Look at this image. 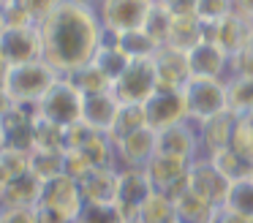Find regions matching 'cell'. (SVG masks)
Here are the masks:
<instances>
[{
  "label": "cell",
  "instance_id": "3",
  "mask_svg": "<svg viewBox=\"0 0 253 223\" xmlns=\"http://www.w3.org/2000/svg\"><path fill=\"white\" fill-rule=\"evenodd\" d=\"M185 103H188V120L191 123H204L210 117L229 112V90L226 79H204V76H191L185 87Z\"/></svg>",
  "mask_w": 253,
  "mask_h": 223
},
{
  "label": "cell",
  "instance_id": "11",
  "mask_svg": "<svg viewBox=\"0 0 253 223\" xmlns=\"http://www.w3.org/2000/svg\"><path fill=\"white\" fill-rule=\"evenodd\" d=\"M0 54L11 65L44 60L39 25H8L0 36Z\"/></svg>",
  "mask_w": 253,
  "mask_h": 223
},
{
  "label": "cell",
  "instance_id": "41",
  "mask_svg": "<svg viewBox=\"0 0 253 223\" xmlns=\"http://www.w3.org/2000/svg\"><path fill=\"white\" fill-rule=\"evenodd\" d=\"M158 3H164L174 16H182V14H196L199 0H158Z\"/></svg>",
  "mask_w": 253,
  "mask_h": 223
},
{
  "label": "cell",
  "instance_id": "30",
  "mask_svg": "<svg viewBox=\"0 0 253 223\" xmlns=\"http://www.w3.org/2000/svg\"><path fill=\"white\" fill-rule=\"evenodd\" d=\"M226 90H229V112H253V76H226Z\"/></svg>",
  "mask_w": 253,
  "mask_h": 223
},
{
  "label": "cell",
  "instance_id": "13",
  "mask_svg": "<svg viewBox=\"0 0 253 223\" xmlns=\"http://www.w3.org/2000/svg\"><path fill=\"white\" fill-rule=\"evenodd\" d=\"M188 54V68L191 76H204V79H226L229 76V60L231 54L223 46H218L215 41L204 38Z\"/></svg>",
  "mask_w": 253,
  "mask_h": 223
},
{
  "label": "cell",
  "instance_id": "39",
  "mask_svg": "<svg viewBox=\"0 0 253 223\" xmlns=\"http://www.w3.org/2000/svg\"><path fill=\"white\" fill-rule=\"evenodd\" d=\"M0 223H39L36 207H3Z\"/></svg>",
  "mask_w": 253,
  "mask_h": 223
},
{
  "label": "cell",
  "instance_id": "9",
  "mask_svg": "<svg viewBox=\"0 0 253 223\" xmlns=\"http://www.w3.org/2000/svg\"><path fill=\"white\" fill-rule=\"evenodd\" d=\"M112 141H115V163L120 169H144L158 152V131H153L150 125L123 134Z\"/></svg>",
  "mask_w": 253,
  "mask_h": 223
},
{
  "label": "cell",
  "instance_id": "45",
  "mask_svg": "<svg viewBox=\"0 0 253 223\" xmlns=\"http://www.w3.org/2000/svg\"><path fill=\"white\" fill-rule=\"evenodd\" d=\"M6 27H8V19H6V14H3V8H0V36H3Z\"/></svg>",
  "mask_w": 253,
  "mask_h": 223
},
{
  "label": "cell",
  "instance_id": "29",
  "mask_svg": "<svg viewBox=\"0 0 253 223\" xmlns=\"http://www.w3.org/2000/svg\"><path fill=\"white\" fill-rule=\"evenodd\" d=\"M30 172L39 179H52L66 174V150H33L30 152Z\"/></svg>",
  "mask_w": 253,
  "mask_h": 223
},
{
  "label": "cell",
  "instance_id": "1",
  "mask_svg": "<svg viewBox=\"0 0 253 223\" xmlns=\"http://www.w3.org/2000/svg\"><path fill=\"white\" fill-rule=\"evenodd\" d=\"M44 60L57 68L60 76L93 63L98 46L104 44V25L93 5L77 0H60L49 16L39 25Z\"/></svg>",
  "mask_w": 253,
  "mask_h": 223
},
{
  "label": "cell",
  "instance_id": "50",
  "mask_svg": "<svg viewBox=\"0 0 253 223\" xmlns=\"http://www.w3.org/2000/svg\"><path fill=\"white\" fill-rule=\"evenodd\" d=\"M174 223H188V221H182V218H177V221Z\"/></svg>",
  "mask_w": 253,
  "mask_h": 223
},
{
  "label": "cell",
  "instance_id": "36",
  "mask_svg": "<svg viewBox=\"0 0 253 223\" xmlns=\"http://www.w3.org/2000/svg\"><path fill=\"white\" fill-rule=\"evenodd\" d=\"M229 14H234V3L231 0H199L196 3V16L207 27L220 22V19H226Z\"/></svg>",
  "mask_w": 253,
  "mask_h": 223
},
{
  "label": "cell",
  "instance_id": "42",
  "mask_svg": "<svg viewBox=\"0 0 253 223\" xmlns=\"http://www.w3.org/2000/svg\"><path fill=\"white\" fill-rule=\"evenodd\" d=\"M14 106H17V103H14V98L6 92V87H0V117H6Z\"/></svg>",
  "mask_w": 253,
  "mask_h": 223
},
{
  "label": "cell",
  "instance_id": "14",
  "mask_svg": "<svg viewBox=\"0 0 253 223\" xmlns=\"http://www.w3.org/2000/svg\"><path fill=\"white\" fill-rule=\"evenodd\" d=\"M123 103L112 90H98V92H82V123L90 125L93 131L109 134L117 123Z\"/></svg>",
  "mask_w": 253,
  "mask_h": 223
},
{
  "label": "cell",
  "instance_id": "26",
  "mask_svg": "<svg viewBox=\"0 0 253 223\" xmlns=\"http://www.w3.org/2000/svg\"><path fill=\"white\" fill-rule=\"evenodd\" d=\"M210 161L226 174V179H240V177H251L253 174V161L248 155H242L240 150H234L231 144L218 150L215 155H210Z\"/></svg>",
  "mask_w": 253,
  "mask_h": 223
},
{
  "label": "cell",
  "instance_id": "19",
  "mask_svg": "<svg viewBox=\"0 0 253 223\" xmlns=\"http://www.w3.org/2000/svg\"><path fill=\"white\" fill-rule=\"evenodd\" d=\"M204 27H207V25H204ZM207 38H210V41H215L218 46H223L229 54H234V52H240V49L253 38L251 19L234 11V14H229L226 19L210 25L207 27Z\"/></svg>",
  "mask_w": 253,
  "mask_h": 223
},
{
  "label": "cell",
  "instance_id": "5",
  "mask_svg": "<svg viewBox=\"0 0 253 223\" xmlns=\"http://www.w3.org/2000/svg\"><path fill=\"white\" fill-rule=\"evenodd\" d=\"M155 90H158V74H155L153 57L131 60L128 68L112 82V92L117 95L120 103H136V106H142Z\"/></svg>",
  "mask_w": 253,
  "mask_h": 223
},
{
  "label": "cell",
  "instance_id": "21",
  "mask_svg": "<svg viewBox=\"0 0 253 223\" xmlns=\"http://www.w3.org/2000/svg\"><path fill=\"white\" fill-rule=\"evenodd\" d=\"M41 185H44V179H39L33 172L6 179L3 190H0V210L3 207H36L41 196Z\"/></svg>",
  "mask_w": 253,
  "mask_h": 223
},
{
  "label": "cell",
  "instance_id": "15",
  "mask_svg": "<svg viewBox=\"0 0 253 223\" xmlns=\"http://www.w3.org/2000/svg\"><path fill=\"white\" fill-rule=\"evenodd\" d=\"M153 193V185L147 179L144 169H120V182H117V210L123 212V218H136L139 207L144 204V199Z\"/></svg>",
  "mask_w": 253,
  "mask_h": 223
},
{
  "label": "cell",
  "instance_id": "17",
  "mask_svg": "<svg viewBox=\"0 0 253 223\" xmlns=\"http://www.w3.org/2000/svg\"><path fill=\"white\" fill-rule=\"evenodd\" d=\"M155 74H158V87L164 90H182L191 82V68H188V54L174 46H161L153 54Z\"/></svg>",
  "mask_w": 253,
  "mask_h": 223
},
{
  "label": "cell",
  "instance_id": "43",
  "mask_svg": "<svg viewBox=\"0 0 253 223\" xmlns=\"http://www.w3.org/2000/svg\"><path fill=\"white\" fill-rule=\"evenodd\" d=\"M231 3H234V11H237V14L248 16V19L253 16V0H231Z\"/></svg>",
  "mask_w": 253,
  "mask_h": 223
},
{
  "label": "cell",
  "instance_id": "10",
  "mask_svg": "<svg viewBox=\"0 0 253 223\" xmlns=\"http://www.w3.org/2000/svg\"><path fill=\"white\" fill-rule=\"evenodd\" d=\"M144 117H147V125L153 131H164L171 128V125H180L188 120V103H185V92L182 90H158L142 103Z\"/></svg>",
  "mask_w": 253,
  "mask_h": 223
},
{
  "label": "cell",
  "instance_id": "8",
  "mask_svg": "<svg viewBox=\"0 0 253 223\" xmlns=\"http://www.w3.org/2000/svg\"><path fill=\"white\" fill-rule=\"evenodd\" d=\"M144 172H147V179H150L155 193H164V196H169V199H174V196H180L182 190L188 188L191 161L155 152L153 161L144 166Z\"/></svg>",
  "mask_w": 253,
  "mask_h": 223
},
{
  "label": "cell",
  "instance_id": "46",
  "mask_svg": "<svg viewBox=\"0 0 253 223\" xmlns=\"http://www.w3.org/2000/svg\"><path fill=\"white\" fill-rule=\"evenodd\" d=\"M3 150H6V141H3V131H0V155H3Z\"/></svg>",
  "mask_w": 253,
  "mask_h": 223
},
{
  "label": "cell",
  "instance_id": "22",
  "mask_svg": "<svg viewBox=\"0 0 253 223\" xmlns=\"http://www.w3.org/2000/svg\"><path fill=\"white\" fill-rule=\"evenodd\" d=\"M207 38V27L204 22L199 19L196 14H182V16H174V25H171V36H169V44L166 46H174L180 52H191L199 41Z\"/></svg>",
  "mask_w": 253,
  "mask_h": 223
},
{
  "label": "cell",
  "instance_id": "20",
  "mask_svg": "<svg viewBox=\"0 0 253 223\" xmlns=\"http://www.w3.org/2000/svg\"><path fill=\"white\" fill-rule=\"evenodd\" d=\"M234 123L237 114L234 112H223L218 117H210L204 123H196L199 128V152L204 158L215 155L218 150L231 144V134H234Z\"/></svg>",
  "mask_w": 253,
  "mask_h": 223
},
{
  "label": "cell",
  "instance_id": "37",
  "mask_svg": "<svg viewBox=\"0 0 253 223\" xmlns=\"http://www.w3.org/2000/svg\"><path fill=\"white\" fill-rule=\"evenodd\" d=\"M0 172H3V177H6V179L30 172V152L3 150V155H0Z\"/></svg>",
  "mask_w": 253,
  "mask_h": 223
},
{
  "label": "cell",
  "instance_id": "49",
  "mask_svg": "<svg viewBox=\"0 0 253 223\" xmlns=\"http://www.w3.org/2000/svg\"><path fill=\"white\" fill-rule=\"evenodd\" d=\"M6 3H8V0H0V8H6Z\"/></svg>",
  "mask_w": 253,
  "mask_h": 223
},
{
  "label": "cell",
  "instance_id": "25",
  "mask_svg": "<svg viewBox=\"0 0 253 223\" xmlns=\"http://www.w3.org/2000/svg\"><path fill=\"white\" fill-rule=\"evenodd\" d=\"M128 63H131V57H128V54L123 52L112 38L104 36V44L98 46V52H95V57H93L95 68H101L106 76H109V82H115L117 76L128 68Z\"/></svg>",
  "mask_w": 253,
  "mask_h": 223
},
{
  "label": "cell",
  "instance_id": "7",
  "mask_svg": "<svg viewBox=\"0 0 253 223\" xmlns=\"http://www.w3.org/2000/svg\"><path fill=\"white\" fill-rule=\"evenodd\" d=\"M82 204H84V196H82L79 182L71 177V174H57V177H52V179H44L39 204L36 207L49 210V212H57V215L74 221L77 212L82 210Z\"/></svg>",
  "mask_w": 253,
  "mask_h": 223
},
{
  "label": "cell",
  "instance_id": "23",
  "mask_svg": "<svg viewBox=\"0 0 253 223\" xmlns=\"http://www.w3.org/2000/svg\"><path fill=\"white\" fill-rule=\"evenodd\" d=\"M106 38H112V41L117 44V46L123 49V52L128 54L131 60H139V57H153L155 52H158V44L153 41V38L147 36V33L139 27V30H126V33H117V36H112V33H104Z\"/></svg>",
  "mask_w": 253,
  "mask_h": 223
},
{
  "label": "cell",
  "instance_id": "48",
  "mask_svg": "<svg viewBox=\"0 0 253 223\" xmlns=\"http://www.w3.org/2000/svg\"><path fill=\"white\" fill-rule=\"evenodd\" d=\"M3 182H6V177H3V172H0V190H3Z\"/></svg>",
  "mask_w": 253,
  "mask_h": 223
},
{
  "label": "cell",
  "instance_id": "24",
  "mask_svg": "<svg viewBox=\"0 0 253 223\" xmlns=\"http://www.w3.org/2000/svg\"><path fill=\"white\" fill-rule=\"evenodd\" d=\"M174 210H177V218L188 223H207L210 215H212L215 204H210L207 199H202L199 193H193L191 188H185L180 196H174Z\"/></svg>",
  "mask_w": 253,
  "mask_h": 223
},
{
  "label": "cell",
  "instance_id": "32",
  "mask_svg": "<svg viewBox=\"0 0 253 223\" xmlns=\"http://www.w3.org/2000/svg\"><path fill=\"white\" fill-rule=\"evenodd\" d=\"M33 139H36V150H66V128L39 117V114H36L33 123Z\"/></svg>",
  "mask_w": 253,
  "mask_h": 223
},
{
  "label": "cell",
  "instance_id": "18",
  "mask_svg": "<svg viewBox=\"0 0 253 223\" xmlns=\"http://www.w3.org/2000/svg\"><path fill=\"white\" fill-rule=\"evenodd\" d=\"M82 188L84 201H98V204H115L117 182H120V169L117 166H93L87 174L77 179Z\"/></svg>",
  "mask_w": 253,
  "mask_h": 223
},
{
  "label": "cell",
  "instance_id": "47",
  "mask_svg": "<svg viewBox=\"0 0 253 223\" xmlns=\"http://www.w3.org/2000/svg\"><path fill=\"white\" fill-rule=\"evenodd\" d=\"M126 223H142V221H139V218H128Z\"/></svg>",
  "mask_w": 253,
  "mask_h": 223
},
{
  "label": "cell",
  "instance_id": "35",
  "mask_svg": "<svg viewBox=\"0 0 253 223\" xmlns=\"http://www.w3.org/2000/svg\"><path fill=\"white\" fill-rule=\"evenodd\" d=\"M144 125H147L144 109L136 106V103H123L120 114H117V123H115V128L109 131V136L117 139V136H123V134H131V131H136V128H144Z\"/></svg>",
  "mask_w": 253,
  "mask_h": 223
},
{
  "label": "cell",
  "instance_id": "44",
  "mask_svg": "<svg viewBox=\"0 0 253 223\" xmlns=\"http://www.w3.org/2000/svg\"><path fill=\"white\" fill-rule=\"evenodd\" d=\"M8 68H11V63H8L3 54H0V87L6 85V76H8Z\"/></svg>",
  "mask_w": 253,
  "mask_h": 223
},
{
  "label": "cell",
  "instance_id": "27",
  "mask_svg": "<svg viewBox=\"0 0 253 223\" xmlns=\"http://www.w3.org/2000/svg\"><path fill=\"white\" fill-rule=\"evenodd\" d=\"M136 218L142 223H174L177 221V210H174V201L164 193H150L144 199V204L139 207Z\"/></svg>",
  "mask_w": 253,
  "mask_h": 223
},
{
  "label": "cell",
  "instance_id": "40",
  "mask_svg": "<svg viewBox=\"0 0 253 223\" xmlns=\"http://www.w3.org/2000/svg\"><path fill=\"white\" fill-rule=\"evenodd\" d=\"M207 223H253V221H251V218H245V215H240V212H234L231 207L218 204L212 210V215H210Z\"/></svg>",
  "mask_w": 253,
  "mask_h": 223
},
{
  "label": "cell",
  "instance_id": "28",
  "mask_svg": "<svg viewBox=\"0 0 253 223\" xmlns=\"http://www.w3.org/2000/svg\"><path fill=\"white\" fill-rule=\"evenodd\" d=\"M171 25H174V14H171L164 3L155 0L150 14H147V19H144V25H142V30L147 33L158 46H166V44H169V36H171Z\"/></svg>",
  "mask_w": 253,
  "mask_h": 223
},
{
  "label": "cell",
  "instance_id": "4",
  "mask_svg": "<svg viewBox=\"0 0 253 223\" xmlns=\"http://www.w3.org/2000/svg\"><path fill=\"white\" fill-rule=\"evenodd\" d=\"M39 117L49 120L60 128H71V125L82 123V90L68 76H60L49 87V92L39 101Z\"/></svg>",
  "mask_w": 253,
  "mask_h": 223
},
{
  "label": "cell",
  "instance_id": "2",
  "mask_svg": "<svg viewBox=\"0 0 253 223\" xmlns=\"http://www.w3.org/2000/svg\"><path fill=\"white\" fill-rule=\"evenodd\" d=\"M57 79H60L57 68H52L46 60H33V63L11 65L3 87L17 106H39V101L49 92V87Z\"/></svg>",
  "mask_w": 253,
  "mask_h": 223
},
{
  "label": "cell",
  "instance_id": "31",
  "mask_svg": "<svg viewBox=\"0 0 253 223\" xmlns=\"http://www.w3.org/2000/svg\"><path fill=\"white\" fill-rule=\"evenodd\" d=\"M223 204L253 221V174H251V177L231 179V182H229V190H226Z\"/></svg>",
  "mask_w": 253,
  "mask_h": 223
},
{
  "label": "cell",
  "instance_id": "12",
  "mask_svg": "<svg viewBox=\"0 0 253 223\" xmlns=\"http://www.w3.org/2000/svg\"><path fill=\"white\" fill-rule=\"evenodd\" d=\"M229 182L226 174L215 166L210 158L199 155L196 161H191V172H188V188L193 193H199L202 199H207L210 204H223L226 199V190H229Z\"/></svg>",
  "mask_w": 253,
  "mask_h": 223
},
{
  "label": "cell",
  "instance_id": "51",
  "mask_svg": "<svg viewBox=\"0 0 253 223\" xmlns=\"http://www.w3.org/2000/svg\"><path fill=\"white\" fill-rule=\"evenodd\" d=\"M251 27H253V16H251Z\"/></svg>",
  "mask_w": 253,
  "mask_h": 223
},
{
  "label": "cell",
  "instance_id": "38",
  "mask_svg": "<svg viewBox=\"0 0 253 223\" xmlns=\"http://www.w3.org/2000/svg\"><path fill=\"white\" fill-rule=\"evenodd\" d=\"M229 76H253V38L231 54L229 60Z\"/></svg>",
  "mask_w": 253,
  "mask_h": 223
},
{
  "label": "cell",
  "instance_id": "33",
  "mask_svg": "<svg viewBox=\"0 0 253 223\" xmlns=\"http://www.w3.org/2000/svg\"><path fill=\"white\" fill-rule=\"evenodd\" d=\"M71 223H126L117 204H98V201H84Z\"/></svg>",
  "mask_w": 253,
  "mask_h": 223
},
{
  "label": "cell",
  "instance_id": "34",
  "mask_svg": "<svg viewBox=\"0 0 253 223\" xmlns=\"http://www.w3.org/2000/svg\"><path fill=\"white\" fill-rule=\"evenodd\" d=\"M68 79L74 82V85L79 87L82 92H98V90H112V82H109V76L104 74L101 68H95L93 63H87L84 68H79V71H74Z\"/></svg>",
  "mask_w": 253,
  "mask_h": 223
},
{
  "label": "cell",
  "instance_id": "16",
  "mask_svg": "<svg viewBox=\"0 0 253 223\" xmlns=\"http://www.w3.org/2000/svg\"><path fill=\"white\" fill-rule=\"evenodd\" d=\"M158 152L161 155H174V158H185V161H196L199 152V128L196 123L185 120L180 125L158 131Z\"/></svg>",
  "mask_w": 253,
  "mask_h": 223
},
{
  "label": "cell",
  "instance_id": "6",
  "mask_svg": "<svg viewBox=\"0 0 253 223\" xmlns=\"http://www.w3.org/2000/svg\"><path fill=\"white\" fill-rule=\"evenodd\" d=\"M155 0H98L95 14H98L104 33H126V30H139L147 19L150 8Z\"/></svg>",
  "mask_w": 253,
  "mask_h": 223
}]
</instances>
